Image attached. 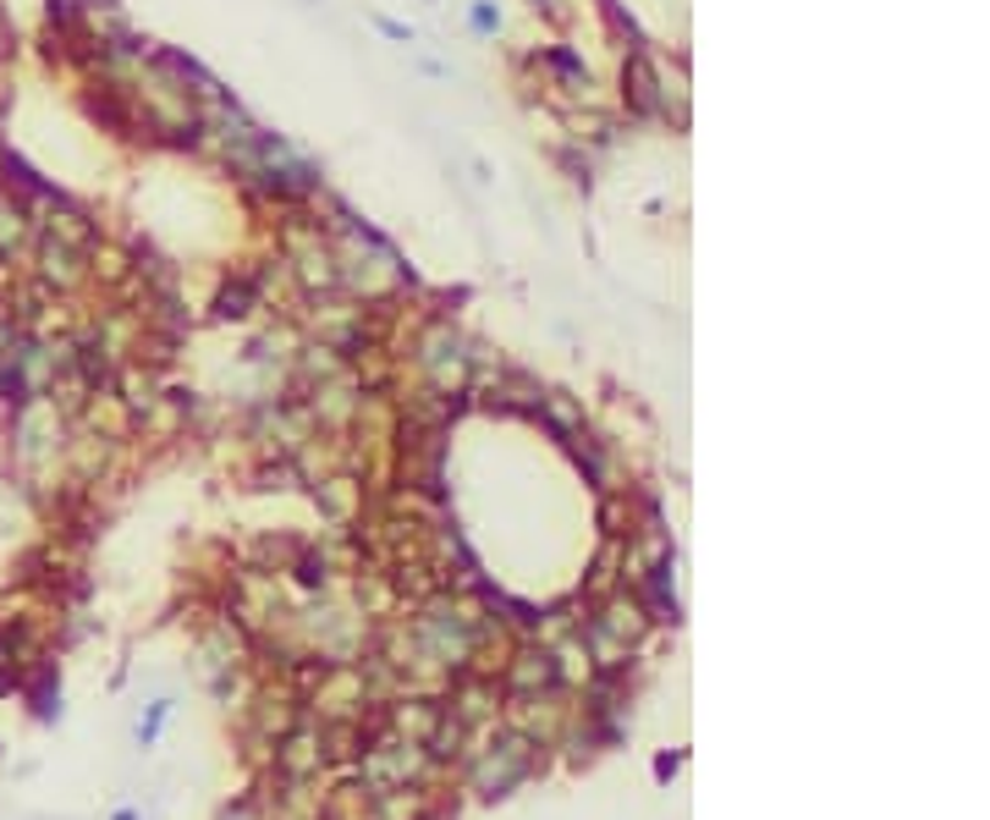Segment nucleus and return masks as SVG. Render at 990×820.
<instances>
[{
	"mask_svg": "<svg viewBox=\"0 0 990 820\" xmlns=\"http://www.w3.org/2000/svg\"><path fill=\"white\" fill-rule=\"evenodd\" d=\"M23 243V204L0 193V254H12Z\"/></svg>",
	"mask_w": 990,
	"mask_h": 820,
	"instance_id": "obj_1",
	"label": "nucleus"
},
{
	"mask_svg": "<svg viewBox=\"0 0 990 820\" xmlns=\"http://www.w3.org/2000/svg\"><path fill=\"white\" fill-rule=\"evenodd\" d=\"M7 177H12V166H7V149H0V182H7Z\"/></svg>",
	"mask_w": 990,
	"mask_h": 820,
	"instance_id": "obj_2",
	"label": "nucleus"
}]
</instances>
